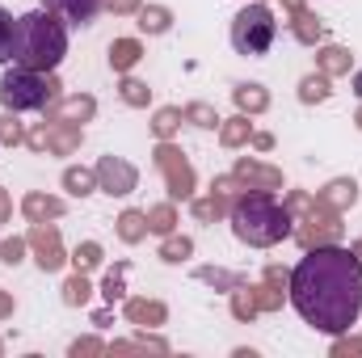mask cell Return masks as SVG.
<instances>
[{
    "label": "cell",
    "mask_w": 362,
    "mask_h": 358,
    "mask_svg": "<svg viewBox=\"0 0 362 358\" xmlns=\"http://www.w3.org/2000/svg\"><path fill=\"white\" fill-rule=\"evenodd\" d=\"M286 299L316 333H350L362 316V262L341 245L303 249L299 266L291 270Z\"/></svg>",
    "instance_id": "1"
},
{
    "label": "cell",
    "mask_w": 362,
    "mask_h": 358,
    "mask_svg": "<svg viewBox=\"0 0 362 358\" xmlns=\"http://www.w3.org/2000/svg\"><path fill=\"white\" fill-rule=\"evenodd\" d=\"M228 224L232 236L249 249H274L295 232V219L274 190H240L228 207Z\"/></svg>",
    "instance_id": "2"
},
{
    "label": "cell",
    "mask_w": 362,
    "mask_h": 358,
    "mask_svg": "<svg viewBox=\"0 0 362 358\" xmlns=\"http://www.w3.org/2000/svg\"><path fill=\"white\" fill-rule=\"evenodd\" d=\"M68 55V21L51 8H30L13 30V64L34 72H55Z\"/></svg>",
    "instance_id": "3"
},
{
    "label": "cell",
    "mask_w": 362,
    "mask_h": 358,
    "mask_svg": "<svg viewBox=\"0 0 362 358\" xmlns=\"http://www.w3.org/2000/svg\"><path fill=\"white\" fill-rule=\"evenodd\" d=\"M59 97H64V85H59L55 72H34V68L13 64V68L0 76V105H4V110H17V114H25V110H47V105L59 101Z\"/></svg>",
    "instance_id": "4"
},
{
    "label": "cell",
    "mask_w": 362,
    "mask_h": 358,
    "mask_svg": "<svg viewBox=\"0 0 362 358\" xmlns=\"http://www.w3.org/2000/svg\"><path fill=\"white\" fill-rule=\"evenodd\" d=\"M228 38H232V51L236 55H249V59H257V55H266L274 47V38H278V17L270 13V4H257V0H249L236 17H232V30H228Z\"/></svg>",
    "instance_id": "5"
},
{
    "label": "cell",
    "mask_w": 362,
    "mask_h": 358,
    "mask_svg": "<svg viewBox=\"0 0 362 358\" xmlns=\"http://www.w3.org/2000/svg\"><path fill=\"white\" fill-rule=\"evenodd\" d=\"M152 165L160 169L165 190H169V198H173V202H189V198H194L198 173H194V165L185 161V152H181L173 139H160V144H156V152H152Z\"/></svg>",
    "instance_id": "6"
},
{
    "label": "cell",
    "mask_w": 362,
    "mask_h": 358,
    "mask_svg": "<svg viewBox=\"0 0 362 358\" xmlns=\"http://www.w3.org/2000/svg\"><path fill=\"white\" fill-rule=\"evenodd\" d=\"M299 241V249H320V245H341L346 241V224H341V211L325 207V202H312V211L303 215V224L291 232Z\"/></svg>",
    "instance_id": "7"
},
{
    "label": "cell",
    "mask_w": 362,
    "mask_h": 358,
    "mask_svg": "<svg viewBox=\"0 0 362 358\" xmlns=\"http://www.w3.org/2000/svg\"><path fill=\"white\" fill-rule=\"evenodd\" d=\"M25 245H30V253H34V262H38L42 274H55V270H64V262H68V253H64V236H59L55 224H30Z\"/></svg>",
    "instance_id": "8"
},
{
    "label": "cell",
    "mask_w": 362,
    "mask_h": 358,
    "mask_svg": "<svg viewBox=\"0 0 362 358\" xmlns=\"http://www.w3.org/2000/svg\"><path fill=\"white\" fill-rule=\"evenodd\" d=\"M97 190L101 194H110V198H127V194H135V185H139V169L131 165V161H122V156H101L97 165Z\"/></svg>",
    "instance_id": "9"
},
{
    "label": "cell",
    "mask_w": 362,
    "mask_h": 358,
    "mask_svg": "<svg viewBox=\"0 0 362 358\" xmlns=\"http://www.w3.org/2000/svg\"><path fill=\"white\" fill-rule=\"evenodd\" d=\"M42 114H47V122H72V127H85V122H93V114H97V97H93V93H68V97L51 101Z\"/></svg>",
    "instance_id": "10"
},
{
    "label": "cell",
    "mask_w": 362,
    "mask_h": 358,
    "mask_svg": "<svg viewBox=\"0 0 362 358\" xmlns=\"http://www.w3.org/2000/svg\"><path fill=\"white\" fill-rule=\"evenodd\" d=\"M122 316L135 329H160L169 321V308H165V299H152V295H127L122 299Z\"/></svg>",
    "instance_id": "11"
},
{
    "label": "cell",
    "mask_w": 362,
    "mask_h": 358,
    "mask_svg": "<svg viewBox=\"0 0 362 358\" xmlns=\"http://www.w3.org/2000/svg\"><path fill=\"white\" fill-rule=\"evenodd\" d=\"M232 173L240 178L245 190H282V169L278 165H266V161H253V156H236V165H232Z\"/></svg>",
    "instance_id": "12"
},
{
    "label": "cell",
    "mask_w": 362,
    "mask_h": 358,
    "mask_svg": "<svg viewBox=\"0 0 362 358\" xmlns=\"http://www.w3.org/2000/svg\"><path fill=\"white\" fill-rule=\"evenodd\" d=\"M286 282H291V270L266 266L262 282L253 287V295H257V308H262V312H282V299H286Z\"/></svg>",
    "instance_id": "13"
},
{
    "label": "cell",
    "mask_w": 362,
    "mask_h": 358,
    "mask_svg": "<svg viewBox=\"0 0 362 358\" xmlns=\"http://www.w3.org/2000/svg\"><path fill=\"white\" fill-rule=\"evenodd\" d=\"M286 17H291V34H295V42H303V47H320V42H325L329 25H325L320 13H312L308 4H299V8H286Z\"/></svg>",
    "instance_id": "14"
},
{
    "label": "cell",
    "mask_w": 362,
    "mask_h": 358,
    "mask_svg": "<svg viewBox=\"0 0 362 358\" xmlns=\"http://www.w3.org/2000/svg\"><path fill=\"white\" fill-rule=\"evenodd\" d=\"M68 211V202L59 198V194H42V190H30L25 198H21V215L30 219V224H51V219H59Z\"/></svg>",
    "instance_id": "15"
},
{
    "label": "cell",
    "mask_w": 362,
    "mask_h": 358,
    "mask_svg": "<svg viewBox=\"0 0 362 358\" xmlns=\"http://www.w3.org/2000/svg\"><path fill=\"white\" fill-rule=\"evenodd\" d=\"M42 8H51V13H59L72 30H85L97 21V13H101V0H42Z\"/></svg>",
    "instance_id": "16"
},
{
    "label": "cell",
    "mask_w": 362,
    "mask_h": 358,
    "mask_svg": "<svg viewBox=\"0 0 362 358\" xmlns=\"http://www.w3.org/2000/svg\"><path fill=\"white\" fill-rule=\"evenodd\" d=\"M81 144H85V127L47 122V152L51 156H72V152H81Z\"/></svg>",
    "instance_id": "17"
},
{
    "label": "cell",
    "mask_w": 362,
    "mask_h": 358,
    "mask_svg": "<svg viewBox=\"0 0 362 358\" xmlns=\"http://www.w3.org/2000/svg\"><path fill=\"white\" fill-rule=\"evenodd\" d=\"M232 101H236L240 114L257 118V114L270 110V89H266L262 81H240V85H232Z\"/></svg>",
    "instance_id": "18"
},
{
    "label": "cell",
    "mask_w": 362,
    "mask_h": 358,
    "mask_svg": "<svg viewBox=\"0 0 362 358\" xmlns=\"http://www.w3.org/2000/svg\"><path fill=\"white\" fill-rule=\"evenodd\" d=\"M316 68L325 72V76H350V68H354V55H350V47H341V42H320V51H316Z\"/></svg>",
    "instance_id": "19"
},
{
    "label": "cell",
    "mask_w": 362,
    "mask_h": 358,
    "mask_svg": "<svg viewBox=\"0 0 362 358\" xmlns=\"http://www.w3.org/2000/svg\"><path fill=\"white\" fill-rule=\"evenodd\" d=\"M135 25H139V34L160 38V34H169V30H173V8H169V4H139Z\"/></svg>",
    "instance_id": "20"
},
{
    "label": "cell",
    "mask_w": 362,
    "mask_h": 358,
    "mask_svg": "<svg viewBox=\"0 0 362 358\" xmlns=\"http://www.w3.org/2000/svg\"><path fill=\"white\" fill-rule=\"evenodd\" d=\"M316 202H325V207H333V211H350V207L358 202V181L354 178H333L320 194H316Z\"/></svg>",
    "instance_id": "21"
},
{
    "label": "cell",
    "mask_w": 362,
    "mask_h": 358,
    "mask_svg": "<svg viewBox=\"0 0 362 358\" xmlns=\"http://www.w3.org/2000/svg\"><path fill=\"white\" fill-rule=\"evenodd\" d=\"M253 139V122H249V114H232V118H223L219 122V144L228 148V152H236V148H245Z\"/></svg>",
    "instance_id": "22"
},
{
    "label": "cell",
    "mask_w": 362,
    "mask_h": 358,
    "mask_svg": "<svg viewBox=\"0 0 362 358\" xmlns=\"http://www.w3.org/2000/svg\"><path fill=\"white\" fill-rule=\"evenodd\" d=\"M114 232H118V241H122V245H139V241L148 236V211L127 207V211L114 219Z\"/></svg>",
    "instance_id": "23"
},
{
    "label": "cell",
    "mask_w": 362,
    "mask_h": 358,
    "mask_svg": "<svg viewBox=\"0 0 362 358\" xmlns=\"http://www.w3.org/2000/svg\"><path fill=\"white\" fill-rule=\"evenodd\" d=\"M139 59H144V42H139V38H114V42H110V68H114L118 76L131 72Z\"/></svg>",
    "instance_id": "24"
},
{
    "label": "cell",
    "mask_w": 362,
    "mask_h": 358,
    "mask_svg": "<svg viewBox=\"0 0 362 358\" xmlns=\"http://www.w3.org/2000/svg\"><path fill=\"white\" fill-rule=\"evenodd\" d=\"M194 278L198 282H206V287H215V291H236V287H245L249 278L240 274V270H223V266H194Z\"/></svg>",
    "instance_id": "25"
},
{
    "label": "cell",
    "mask_w": 362,
    "mask_h": 358,
    "mask_svg": "<svg viewBox=\"0 0 362 358\" xmlns=\"http://www.w3.org/2000/svg\"><path fill=\"white\" fill-rule=\"evenodd\" d=\"M299 101H303V105H320V101H329V97H333V76H325V72H320V68H316V72H308V76H303V81H299Z\"/></svg>",
    "instance_id": "26"
},
{
    "label": "cell",
    "mask_w": 362,
    "mask_h": 358,
    "mask_svg": "<svg viewBox=\"0 0 362 358\" xmlns=\"http://www.w3.org/2000/svg\"><path fill=\"white\" fill-rule=\"evenodd\" d=\"M127 270H131V262L127 258H118L114 266L105 270V278H101V299L114 308L118 299H127Z\"/></svg>",
    "instance_id": "27"
},
{
    "label": "cell",
    "mask_w": 362,
    "mask_h": 358,
    "mask_svg": "<svg viewBox=\"0 0 362 358\" xmlns=\"http://www.w3.org/2000/svg\"><path fill=\"white\" fill-rule=\"evenodd\" d=\"M228 207H232V202H228L223 194H215V190H211L206 198H189V211H194L198 224H219V219L228 215Z\"/></svg>",
    "instance_id": "28"
},
{
    "label": "cell",
    "mask_w": 362,
    "mask_h": 358,
    "mask_svg": "<svg viewBox=\"0 0 362 358\" xmlns=\"http://www.w3.org/2000/svg\"><path fill=\"white\" fill-rule=\"evenodd\" d=\"M59 185H64L72 198H85V194H93V190H97V169L68 165V169H64V178H59Z\"/></svg>",
    "instance_id": "29"
},
{
    "label": "cell",
    "mask_w": 362,
    "mask_h": 358,
    "mask_svg": "<svg viewBox=\"0 0 362 358\" xmlns=\"http://www.w3.org/2000/svg\"><path fill=\"white\" fill-rule=\"evenodd\" d=\"M118 97H122L131 110H148V105H152V89H148V81H139V76H131V72H122V81H118Z\"/></svg>",
    "instance_id": "30"
},
{
    "label": "cell",
    "mask_w": 362,
    "mask_h": 358,
    "mask_svg": "<svg viewBox=\"0 0 362 358\" xmlns=\"http://www.w3.org/2000/svg\"><path fill=\"white\" fill-rule=\"evenodd\" d=\"M181 118H185L189 127H198V131H219V122H223L211 101H189V105L181 110Z\"/></svg>",
    "instance_id": "31"
},
{
    "label": "cell",
    "mask_w": 362,
    "mask_h": 358,
    "mask_svg": "<svg viewBox=\"0 0 362 358\" xmlns=\"http://www.w3.org/2000/svg\"><path fill=\"white\" fill-rule=\"evenodd\" d=\"M148 232H156V236L177 232V202H173V198H169V202L148 207Z\"/></svg>",
    "instance_id": "32"
},
{
    "label": "cell",
    "mask_w": 362,
    "mask_h": 358,
    "mask_svg": "<svg viewBox=\"0 0 362 358\" xmlns=\"http://www.w3.org/2000/svg\"><path fill=\"white\" fill-rule=\"evenodd\" d=\"M165 266H181V262H189L194 258V241L189 236H177V232H169L165 241H160V253H156Z\"/></svg>",
    "instance_id": "33"
},
{
    "label": "cell",
    "mask_w": 362,
    "mask_h": 358,
    "mask_svg": "<svg viewBox=\"0 0 362 358\" xmlns=\"http://www.w3.org/2000/svg\"><path fill=\"white\" fill-rule=\"evenodd\" d=\"M232 316H236L240 325H253V321L262 316V308H257V295H253V287H249V282L232 291Z\"/></svg>",
    "instance_id": "34"
},
{
    "label": "cell",
    "mask_w": 362,
    "mask_h": 358,
    "mask_svg": "<svg viewBox=\"0 0 362 358\" xmlns=\"http://www.w3.org/2000/svg\"><path fill=\"white\" fill-rule=\"evenodd\" d=\"M181 122H185V118H181L177 105H160V110L152 114V122H148V127H152V135H156V139H173V135L181 131Z\"/></svg>",
    "instance_id": "35"
},
{
    "label": "cell",
    "mask_w": 362,
    "mask_h": 358,
    "mask_svg": "<svg viewBox=\"0 0 362 358\" xmlns=\"http://www.w3.org/2000/svg\"><path fill=\"white\" fill-rule=\"evenodd\" d=\"M68 262H72V266L81 270V274H93V270H97L101 262H105V249H101L97 241H81V245L72 249V258H68Z\"/></svg>",
    "instance_id": "36"
},
{
    "label": "cell",
    "mask_w": 362,
    "mask_h": 358,
    "mask_svg": "<svg viewBox=\"0 0 362 358\" xmlns=\"http://www.w3.org/2000/svg\"><path fill=\"white\" fill-rule=\"evenodd\" d=\"M89 299H93V282H89V274H81V270H76V274H72V278L64 282V304H68V308H85Z\"/></svg>",
    "instance_id": "37"
},
{
    "label": "cell",
    "mask_w": 362,
    "mask_h": 358,
    "mask_svg": "<svg viewBox=\"0 0 362 358\" xmlns=\"http://www.w3.org/2000/svg\"><path fill=\"white\" fill-rule=\"evenodd\" d=\"M0 144H4V148L25 144V127H21V118H17V110H4V114H0Z\"/></svg>",
    "instance_id": "38"
},
{
    "label": "cell",
    "mask_w": 362,
    "mask_h": 358,
    "mask_svg": "<svg viewBox=\"0 0 362 358\" xmlns=\"http://www.w3.org/2000/svg\"><path fill=\"white\" fill-rule=\"evenodd\" d=\"M13 30H17V17L0 4V64L13 59Z\"/></svg>",
    "instance_id": "39"
},
{
    "label": "cell",
    "mask_w": 362,
    "mask_h": 358,
    "mask_svg": "<svg viewBox=\"0 0 362 358\" xmlns=\"http://www.w3.org/2000/svg\"><path fill=\"white\" fill-rule=\"evenodd\" d=\"M25 253H30L25 236H8V241H0V262H4V266H21Z\"/></svg>",
    "instance_id": "40"
},
{
    "label": "cell",
    "mask_w": 362,
    "mask_h": 358,
    "mask_svg": "<svg viewBox=\"0 0 362 358\" xmlns=\"http://www.w3.org/2000/svg\"><path fill=\"white\" fill-rule=\"evenodd\" d=\"M312 202H316V198H312L308 190H286V198H282V207L291 211V219H303V215L312 211Z\"/></svg>",
    "instance_id": "41"
},
{
    "label": "cell",
    "mask_w": 362,
    "mask_h": 358,
    "mask_svg": "<svg viewBox=\"0 0 362 358\" xmlns=\"http://www.w3.org/2000/svg\"><path fill=\"white\" fill-rule=\"evenodd\" d=\"M105 350H110V346H105L101 337H76V342L68 346V354L72 358H93V354H105Z\"/></svg>",
    "instance_id": "42"
},
{
    "label": "cell",
    "mask_w": 362,
    "mask_h": 358,
    "mask_svg": "<svg viewBox=\"0 0 362 358\" xmlns=\"http://www.w3.org/2000/svg\"><path fill=\"white\" fill-rule=\"evenodd\" d=\"M354 354H362V337L337 333V337H333V358H354Z\"/></svg>",
    "instance_id": "43"
},
{
    "label": "cell",
    "mask_w": 362,
    "mask_h": 358,
    "mask_svg": "<svg viewBox=\"0 0 362 358\" xmlns=\"http://www.w3.org/2000/svg\"><path fill=\"white\" fill-rule=\"evenodd\" d=\"M211 190H215V194H223V198L232 202V198H236L245 185H240V178H236V173H219V178L211 181Z\"/></svg>",
    "instance_id": "44"
},
{
    "label": "cell",
    "mask_w": 362,
    "mask_h": 358,
    "mask_svg": "<svg viewBox=\"0 0 362 358\" xmlns=\"http://www.w3.org/2000/svg\"><path fill=\"white\" fill-rule=\"evenodd\" d=\"M135 346H139V350H156V354H169V342H165V337H156V333H148V329H135Z\"/></svg>",
    "instance_id": "45"
},
{
    "label": "cell",
    "mask_w": 362,
    "mask_h": 358,
    "mask_svg": "<svg viewBox=\"0 0 362 358\" xmlns=\"http://www.w3.org/2000/svg\"><path fill=\"white\" fill-rule=\"evenodd\" d=\"M139 4L144 0H101V8L114 13V17H131V13H139Z\"/></svg>",
    "instance_id": "46"
},
{
    "label": "cell",
    "mask_w": 362,
    "mask_h": 358,
    "mask_svg": "<svg viewBox=\"0 0 362 358\" xmlns=\"http://www.w3.org/2000/svg\"><path fill=\"white\" fill-rule=\"evenodd\" d=\"M25 144H30L34 152H47V118H42L38 127H30V131H25Z\"/></svg>",
    "instance_id": "47"
},
{
    "label": "cell",
    "mask_w": 362,
    "mask_h": 358,
    "mask_svg": "<svg viewBox=\"0 0 362 358\" xmlns=\"http://www.w3.org/2000/svg\"><path fill=\"white\" fill-rule=\"evenodd\" d=\"M17 312V299H13V291H0V321H8Z\"/></svg>",
    "instance_id": "48"
},
{
    "label": "cell",
    "mask_w": 362,
    "mask_h": 358,
    "mask_svg": "<svg viewBox=\"0 0 362 358\" xmlns=\"http://www.w3.org/2000/svg\"><path fill=\"white\" fill-rule=\"evenodd\" d=\"M249 144H253L257 152H270V148H274V135H270V131H253V139H249Z\"/></svg>",
    "instance_id": "49"
},
{
    "label": "cell",
    "mask_w": 362,
    "mask_h": 358,
    "mask_svg": "<svg viewBox=\"0 0 362 358\" xmlns=\"http://www.w3.org/2000/svg\"><path fill=\"white\" fill-rule=\"evenodd\" d=\"M8 215H13V198H8V190L0 185V224H8Z\"/></svg>",
    "instance_id": "50"
},
{
    "label": "cell",
    "mask_w": 362,
    "mask_h": 358,
    "mask_svg": "<svg viewBox=\"0 0 362 358\" xmlns=\"http://www.w3.org/2000/svg\"><path fill=\"white\" fill-rule=\"evenodd\" d=\"M114 321V312L110 308H101V312H93V325H110Z\"/></svg>",
    "instance_id": "51"
},
{
    "label": "cell",
    "mask_w": 362,
    "mask_h": 358,
    "mask_svg": "<svg viewBox=\"0 0 362 358\" xmlns=\"http://www.w3.org/2000/svg\"><path fill=\"white\" fill-rule=\"evenodd\" d=\"M350 85H354V93H358V97H362V68H358V72H354V81H350Z\"/></svg>",
    "instance_id": "52"
},
{
    "label": "cell",
    "mask_w": 362,
    "mask_h": 358,
    "mask_svg": "<svg viewBox=\"0 0 362 358\" xmlns=\"http://www.w3.org/2000/svg\"><path fill=\"white\" fill-rule=\"evenodd\" d=\"M350 253H354V258L362 262V241H350Z\"/></svg>",
    "instance_id": "53"
},
{
    "label": "cell",
    "mask_w": 362,
    "mask_h": 358,
    "mask_svg": "<svg viewBox=\"0 0 362 358\" xmlns=\"http://www.w3.org/2000/svg\"><path fill=\"white\" fill-rule=\"evenodd\" d=\"M354 127H358V131H362V105H358V110H354Z\"/></svg>",
    "instance_id": "54"
},
{
    "label": "cell",
    "mask_w": 362,
    "mask_h": 358,
    "mask_svg": "<svg viewBox=\"0 0 362 358\" xmlns=\"http://www.w3.org/2000/svg\"><path fill=\"white\" fill-rule=\"evenodd\" d=\"M0 354H4V342H0Z\"/></svg>",
    "instance_id": "55"
},
{
    "label": "cell",
    "mask_w": 362,
    "mask_h": 358,
    "mask_svg": "<svg viewBox=\"0 0 362 358\" xmlns=\"http://www.w3.org/2000/svg\"><path fill=\"white\" fill-rule=\"evenodd\" d=\"M257 4H266V0H257Z\"/></svg>",
    "instance_id": "56"
}]
</instances>
